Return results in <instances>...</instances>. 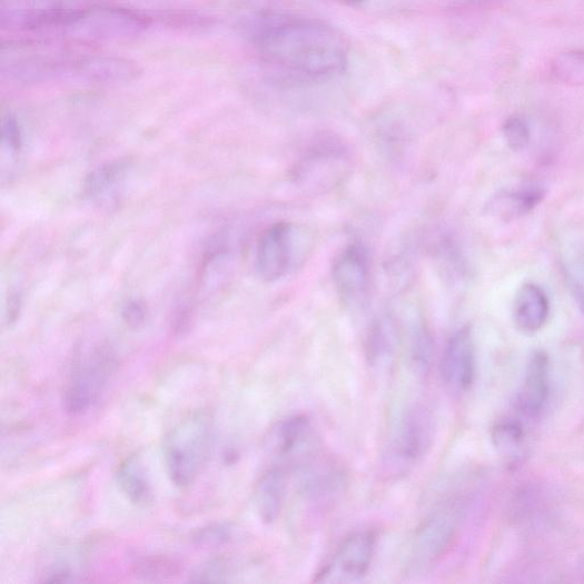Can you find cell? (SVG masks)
Wrapping results in <instances>:
<instances>
[{"label": "cell", "instance_id": "cell-1", "mask_svg": "<svg viewBox=\"0 0 584 584\" xmlns=\"http://www.w3.org/2000/svg\"><path fill=\"white\" fill-rule=\"evenodd\" d=\"M251 40L259 56L299 80L321 81L342 75L349 44L331 24L290 14H266L256 20Z\"/></svg>", "mask_w": 584, "mask_h": 584}, {"label": "cell", "instance_id": "cell-2", "mask_svg": "<svg viewBox=\"0 0 584 584\" xmlns=\"http://www.w3.org/2000/svg\"><path fill=\"white\" fill-rule=\"evenodd\" d=\"M20 52L11 50L9 61H3V73L12 80L39 83L49 81L80 80L87 82L111 83L137 78L139 68L128 60L49 44L44 41H18Z\"/></svg>", "mask_w": 584, "mask_h": 584}, {"label": "cell", "instance_id": "cell-3", "mask_svg": "<svg viewBox=\"0 0 584 584\" xmlns=\"http://www.w3.org/2000/svg\"><path fill=\"white\" fill-rule=\"evenodd\" d=\"M214 442V419L197 412L177 424L165 437L164 458L168 477L177 487L190 486L205 467Z\"/></svg>", "mask_w": 584, "mask_h": 584}, {"label": "cell", "instance_id": "cell-4", "mask_svg": "<svg viewBox=\"0 0 584 584\" xmlns=\"http://www.w3.org/2000/svg\"><path fill=\"white\" fill-rule=\"evenodd\" d=\"M465 516V501L446 498L419 524L413 538L410 566L426 572L436 566L455 546Z\"/></svg>", "mask_w": 584, "mask_h": 584}, {"label": "cell", "instance_id": "cell-5", "mask_svg": "<svg viewBox=\"0 0 584 584\" xmlns=\"http://www.w3.org/2000/svg\"><path fill=\"white\" fill-rule=\"evenodd\" d=\"M310 236L293 222H277L259 237L255 254L257 276L267 283L280 280L305 261Z\"/></svg>", "mask_w": 584, "mask_h": 584}, {"label": "cell", "instance_id": "cell-6", "mask_svg": "<svg viewBox=\"0 0 584 584\" xmlns=\"http://www.w3.org/2000/svg\"><path fill=\"white\" fill-rule=\"evenodd\" d=\"M117 369V358L107 346L93 347L78 357L63 393V409L81 416L99 400Z\"/></svg>", "mask_w": 584, "mask_h": 584}, {"label": "cell", "instance_id": "cell-7", "mask_svg": "<svg viewBox=\"0 0 584 584\" xmlns=\"http://www.w3.org/2000/svg\"><path fill=\"white\" fill-rule=\"evenodd\" d=\"M433 439V420L423 407L404 412L395 422L384 455L394 475L407 473L426 455Z\"/></svg>", "mask_w": 584, "mask_h": 584}, {"label": "cell", "instance_id": "cell-8", "mask_svg": "<svg viewBox=\"0 0 584 584\" xmlns=\"http://www.w3.org/2000/svg\"><path fill=\"white\" fill-rule=\"evenodd\" d=\"M377 543V533L373 529L350 533L319 568L314 582L344 584L362 581L370 570Z\"/></svg>", "mask_w": 584, "mask_h": 584}, {"label": "cell", "instance_id": "cell-9", "mask_svg": "<svg viewBox=\"0 0 584 584\" xmlns=\"http://www.w3.org/2000/svg\"><path fill=\"white\" fill-rule=\"evenodd\" d=\"M333 279L345 304H362L370 285V264L366 249L352 245L340 251L333 264Z\"/></svg>", "mask_w": 584, "mask_h": 584}, {"label": "cell", "instance_id": "cell-10", "mask_svg": "<svg viewBox=\"0 0 584 584\" xmlns=\"http://www.w3.org/2000/svg\"><path fill=\"white\" fill-rule=\"evenodd\" d=\"M439 368L446 386L457 392H466L472 387L476 374V353L469 328L459 329L448 340Z\"/></svg>", "mask_w": 584, "mask_h": 584}, {"label": "cell", "instance_id": "cell-11", "mask_svg": "<svg viewBox=\"0 0 584 584\" xmlns=\"http://www.w3.org/2000/svg\"><path fill=\"white\" fill-rule=\"evenodd\" d=\"M347 156L343 147L326 142L313 147L300 161L296 178L299 182L327 188L342 177Z\"/></svg>", "mask_w": 584, "mask_h": 584}, {"label": "cell", "instance_id": "cell-12", "mask_svg": "<svg viewBox=\"0 0 584 584\" xmlns=\"http://www.w3.org/2000/svg\"><path fill=\"white\" fill-rule=\"evenodd\" d=\"M551 299L545 289L527 283L519 287L513 306L514 324L521 333L535 334L548 323Z\"/></svg>", "mask_w": 584, "mask_h": 584}, {"label": "cell", "instance_id": "cell-13", "mask_svg": "<svg viewBox=\"0 0 584 584\" xmlns=\"http://www.w3.org/2000/svg\"><path fill=\"white\" fill-rule=\"evenodd\" d=\"M288 489V473L284 465L269 467L258 479L254 493L256 512L265 524H273L284 509Z\"/></svg>", "mask_w": 584, "mask_h": 584}, {"label": "cell", "instance_id": "cell-14", "mask_svg": "<svg viewBox=\"0 0 584 584\" xmlns=\"http://www.w3.org/2000/svg\"><path fill=\"white\" fill-rule=\"evenodd\" d=\"M311 438V425L305 416H293L280 422L271 435V447L278 464L303 459L308 454Z\"/></svg>", "mask_w": 584, "mask_h": 584}, {"label": "cell", "instance_id": "cell-15", "mask_svg": "<svg viewBox=\"0 0 584 584\" xmlns=\"http://www.w3.org/2000/svg\"><path fill=\"white\" fill-rule=\"evenodd\" d=\"M346 486V473L335 464L325 462L307 471L301 492L309 503L326 507L342 496Z\"/></svg>", "mask_w": 584, "mask_h": 584}, {"label": "cell", "instance_id": "cell-16", "mask_svg": "<svg viewBox=\"0 0 584 584\" xmlns=\"http://www.w3.org/2000/svg\"><path fill=\"white\" fill-rule=\"evenodd\" d=\"M550 396V362L544 352H535L529 358L524 386L518 404L521 410L531 417L541 414Z\"/></svg>", "mask_w": 584, "mask_h": 584}, {"label": "cell", "instance_id": "cell-17", "mask_svg": "<svg viewBox=\"0 0 584 584\" xmlns=\"http://www.w3.org/2000/svg\"><path fill=\"white\" fill-rule=\"evenodd\" d=\"M116 482L133 506L147 508L154 504V489L146 465L139 454L127 457L116 471Z\"/></svg>", "mask_w": 584, "mask_h": 584}, {"label": "cell", "instance_id": "cell-18", "mask_svg": "<svg viewBox=\"0 0 584 584\" xmlns=\"http://www.w3.org/2000/svg\"><path fill=\"white\" fill-rule=\"evenodd\" d=\"M546 197V190L537 184H528L505 190L494 197L489 208L493 215L503 219H516L531 214L542 205Z\"/></svg>", "mask_w": 584, "mask_h": 584}, {"label": "cell", "instance_id": "cell-19", "mask_svg": "<svg viewBox=\"0 0 584 584\" xmlns=\"http://www.w3.org/2000/svg\"><path fill=\"white\" fill-rule=\"evenodd\" d=\"M397 343L394 324L386 319L376 320L367 336V356L373 365L387 362L395 352Z\"/></svg>", "mask_w": 584, "mask_h": 584}, {"label": "cell", "instance_id": "cell-20", "mask_svg": "<svg viewBox=\"0 0 584 584\" xmlns=\"http://www.w3.org/2000/svg\"><path fill=\"white\" fill-rule=\"evenodd\" d=\"M122 174L121 165H109L98 169L88 178V196L101 204L111 202L119 191Z\"/></svg>", "mask_w": 584, "mask_h": 584}, {"label": "cell", "instance_id": "cell-21", "mask_svg": "<svg viewBox=\"0 0 584 584\" xmlns=\"http://www.w3.org/2000/svg\"><path fill=\"white\" fill-rule=\"evenodd\" d=\"M494 446L509 462L519 461L525 447V434L522 426L513 420H503L492 432Z\"/></svg>", "mask_w": 584, "mask_h": 584}, {"label": "cell", "instance_id": "cell-22", "mask_svg": "<svg viewBox=\"0 0 584 584\" xmlns=\"http://www.w3.org/2000/svg\"><path fill=\"white\" fill-rule=\"evenodd\" d=\"M552 72L565 83L584 85V51L573 50L558 55L552 63Z\"/></svg>", "mask_w": 584, "mask_h": 584}, {"label": "cell", "instance_id": "cell-23", "mask_svg": "<svg viewBox=\"0 0 584 584\" xmlns=\"http://www.w3.org/2000/svg\"><path fill=\"white\" fill-rule=\"evenodd\" d=\"M234 528L224 523H214L197 529L192 542L199 547L217 548L229 545L234 541Z\"/></svg>", "mask_w": 584, "mask_h": 584}, {"label": "cell", "instance_id": "cell-24", "mask_svg": "<svg viewBox=\"0 0 584 584\" xmlns=\"http://www.w3.org/2000/svg\"><path fill=\"white\" fill-rule=\"evenodd\" d=\"M433 348L429 331L425 327L417 328L412 343V362L418 374L425 375L430 369Z\"/></svg>", "mask_w": 584, "mask_h": 584}, {"label": "cell", "instance_id": "cell-25", "mask_svg": "<svg viewBox=\"0 0 584 584\" xmlns=\"http://www.w3.org/2000/svg\"><path fill=\"white\" fill-rule=\"evenodd\" d=\"M503 133L508 148L519 152L531 142V127L523 116H511L503 126Z\"/></svg>", "mask_w": 584, "mask_h": 584}, {"label": "cell", "instance_id": "cell-26", "mask_svg": "<svg viewBox=\"0 0 584 584\" xmlns=\"http://www.w3.org/2000/svg\"><path fill=\"white\" fill-rule=\"evenodd\" d=\"M133 567L139 576L158 581L176 574L178 565L170 560L152 556L140 558Z\"/></svg>", "mask_w": 584, "mask_h": 584}, {"label": "cell", "instance_id": "cell-27", "mask_svg": "<svg viewBox=\"0 0 584 584\" xmlns=\"http://www.w3.org/2000/svg\"><path fill=\"white\" fill-rule=\"evenodd\" d=\"M122 319L131 329L141 328L147 320V310L145 305L139 301L128 303L122 310Z\"/></svg>", "mask_w": 584, "mask_h": 584}, {"label": "cell", "instance_id": "cell-28", "mask_svg": "<svg viewBox=\"0 0 584 584\" xmlns=\"http://www.w3.org/2000/svg\"><path fill=\"white\" fill-rule=\"evenodd\" d=\"M3 145L11 152H18L22 147V132L17 120L8 118L3 122Z\"/></svg>", "mask_w": 584, "mask_h": 584}, {"label": "cell", "instance_id": "cell-29", "mask_svg": "<svg viewBox=\"0 0 584 584\" xmlns=\"http://www.w3.org/2000/svg\"><path fill=\"white\" fill-rule=\"evenodd\" d=\"M565 281L574 303L584 316V284L568 269H565Z\"/></svg>", "mask_w": 584, "mask_h": 584}, {"label": "cell", "instance_id": "cell-30", "mask_svg": "<svg viewBox=\"0 0 584 584\" xmlns=\"http://www.w3.org/2000/svg\"><path fill=\"white\" fill-rule=\"evenodd\" d=\"M352 2H354V0H352ZM356 2H359V0H356Z\"/></svg>", "mask_w": 584, "mask_h": 584}]
</instances>
